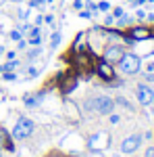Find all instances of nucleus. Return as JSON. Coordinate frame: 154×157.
I'll return each mask as SVG.
<instances>
[{
    "label": "nucleus",
    "mask_w": 154,
    "mask_h": 157,
    "mask_svg": "<svg viewBox=\"0 0 154 157\" xmlns=\"http://www.w3.org/2000/svg\"><path fill=\"white\" fill-rule=\"evenodd\" d=\"M113 107H115V101L110 97H96V98H90L85 103V109L88 111H96V113H102V115L110 113Z\"/></svg>",
    "instance_id": "obj_1"
},
{
    "label": "nucleus",
    "mask_w": 154,
    "mask_h": 157,
    "mask_svg": "<svg viewBox=\"0 0 154 157\" xmlns=\"http://www.w3.org/2000/svg\"><path fill=\"white\" fill-rule=\"evenodd\" d=\"M140 67H142V61H140L138 55H133V52H125V55L119 59V69H121L123 73H127V75L138 73Z\"/></svg>",
    "instance_id": "obj_2"
},
{
    "label": "nucleus",
    "mask_w": 154,
    "mask_h": 157,
    "mask_svg": "<svg viewBox=\"0 0 154 157\" xmlns=\"http://www.w3.org/2000/svg\"><path fill=\"white\" fill-rule=\"evenodd\" d=\"M36 130V124L29 120V117H19L17 124H15V128H13V138H17V140H23L27 136H31Z\"/></svg>",
    "instance_id": "obj_3"
},
{
    "label": "nucleus",
    "mask_w": 154,
    "mask_h": 157,
    "mask_svg": "<svg viewBox=\"0 0 154 157\" xmlns=\"http://www.w3.org/2000/svg\"><path fill=\"white\" fill-rule=\"evenodd\" d=\"M94 69H96V73H98L102 80H106V82H113V80H115V69H113V65H110L108 61H104V59L96 61Z\"/></svg>",
    "instance_id": "obj_4"
},
{
    "label": "nucleus",
    "mask_w": 154,
    "mask_h": 157,
    "mask_svg": "<svg viewBox=\"0 0 154 157\" xmlns=\"http://www.w3.org/2000/svg\"><path fill=\"white\" fill-rule=\"evenodd\" d=\"M75 67H77V69H79L81 73H85V75H88V73H90L92 69H94L92 57H90L88 52H79V55L75 57Z\"/></svg>",
    "instance_id": "obj_5"
},
{
    "label": "nucleus",
    "mask_w": 154,
    "mask_h": 157,
    "mask_svg": "<svg viewBox=\"0 0 154 157\" xmlns=\"http://www.w3.org/2000/svg\"><path fill=\"white\" fill-rule=\"evenodd\" d=\"M135 92H138V101H140V105H144V107L152 105V101H154V92H152V88H150V86L140 84Z\"/></svg>",
    "instance_id": "obj_6"
},
{
    "label": "nucleus",
    "mask_w": 154,
    "mask_h": 157,
    "mask_svg": "<svg viewBox=\"0 0 154 157\" xmlns=\"http://www.w3.org/2000/svg\"><path fill=\"white\" fill-rule=\"evenodd\" d=\"M140 145H142V136H140V134H133V136H127V138L121 143V151H123V153H133V151H138Z\"/></svg>",
    "instance_id": "obj_7"
},
{
    "label": "nucleus",
    "mask_w": 154,
    "mask_h": 157,
    "mask_svg": "<svg viewBox=\"0 0 154 157\" xmlns=\"http://www.w3.org/2000/svg\"><path fill=\"white\" fill-rule=\"evenodd\" d=\"M123 55H125L123 46L113 44V46H108V48L104 50V61H108V63H119V59H121Z\"/></svg>",
    "instance_id": "obj_8"
},
{
    "label": "nucleus",
    "mask_w": 154,
    "mask_h": 157,
    "mask_svg": "<svg viewBox=\"0 0 154 157\" xmlns=\"http://www.w3.org/2000/svg\"><path fill=\"white\" fill-rule=\"evenodd\" d=\"M152 29H148V27H131L127 38L129 40H148V38H152Z\"/></svg>",
    "instance_id": "obj_9"
},
{
    "label": "nucleus",
    "mask_w": 154,
    "mask_h": 157,
    "mask_svg": "<svg viewBox=\"0 0 154 157\" xmlns=\"http://www.w3.org/2000/svg\"><path fill=\"white\" fill-rule=\"evenodd\" d=\"M75 86H77V78H75V75H69V78H65V80L60 82V92H63V94H69Z\"/></svg>",
    "instance_id": "obj_10"
},
{
    "label": "nucleus",
    "mask_w": 154,
    "mask_h": 157,
    "mask_svg": "<svg viewBox=\"0 0 154 157\" xmlns=\"http://www.w3.org/2000/svg\"><path fill=\"white\" fill-rule=\"evenodd\" d=\"M15 67H19V63L15 59H11L9 63H4V65H0V73H4V71H13Z\"/></svg>",
    "instance_id": "obj_11"
},
{
    "label": "nucleus",
    "mask_w": 154,
    "mask_h": 157,
    "mask_svg": "<svg viewBox=\"0 0 154 157\" xmlns=\"http://www.w3.org/2000/svg\"><path fill=\"white\" fill-rule=\"evenodd\" d=\"M59 42H60V34H52V38H50V44H52V46H56Z\"/></svg>",
    "instance_id": "obj_12"
},
{
    "label": "nucleus",
    "mask_w": 154,
    "mask_h": 157,
    "mask_svg": "<svg viewBox=\"0 0 154 157\" xmlns=\"http://www.w3.org/2000/svg\"><path fill=\"white\" fill-rule=\"evenodd\" d=\"M108 9H110V4H108L106 0H102V2L98 4V11H108Z\"/></svg>",
    "instance_id": "obj_13"
},
{
    "label": "nucleus",
    "mask_w": 154,
    "mask_h": 157,
    "mask_svg": "<svg viewBox=\"0 0 154 157\" xmlns=\"http://www.w3.org/2000/svg\"><path fill=\"white\" fill-rule=\"evenodd\" d=\"M11 38L19 42V40H21V29H19V32H17V29H15V32H11Z\"/></svg>",
    "instance_id": "obj_14"
},
{
    "label": "nucleus",
    "mask_w": 154,
    "mask_h": 157,
    "mask_svg": "<svg viewBox=\"0 0 154 157\" xmlns=\"http://www.w3.org/2000/svg\"><path fill=\"white\" fill-rule=\"evenodd\" d=\"M2 78H4V80H15V73H11V71H4V73H2Z\"/></svg>",
    "instance_id": "obj_15"
},
{
    "label": "nucleus",
    "mask_w": 154,
    "mask_h": 157,
    "mask_svg": "<svg viewBox=\"0 0 154 157\" xmlns=\"http://www.w3.org/2000/svg\"><path fill=\"white\" fill-rule=\"evenodd\" d=\"M113 17H123V9H115V11H113Z\"/></svg>",
    "instance_id": "obj_16"
},
{
    "label": "nucleus",
    "mask_w": 154,
    "mask_h": 157,
    "mask_svg": "<svg viewBox=\"0 0 154 157\" xmlns=\"http://www.w3.org/2000/svg\"><path fill=\"white\" fill-rule=\"evenodd\" d=\"M79 17H83V19H90V17H92V13H90V11H81V13H79Z\"/></svg>",
    "instance_id": "obj_17"
},
{
    "label": "nucleus",
    "mask_w": 154,
    "mask_h": 157,
    "mask_svg": "<svg viewBox=\"0 0 154 157\" xmlns=\"http://www.w3.org/2000/svg\"><path fill=\"white\" fill-rule=\"evenodd\" d=\"M144 157H154V147H150V149L146 151V155H144Z\"/></svg>",
    "instance_id": "obj_18"
},
{
    "label": "nucleus",
    "mask_w": 154,
    "mask_h": 157,
    "mask_svg": "<svg viewBox=\"0 0 154 157\" xmlns=\"http://www.w3.org/2000/svg\"><path fill=\"white\" fill-rule=\"evenodd\" d=\"M73 6H75V9H81V6H83V0H75V2H73Z\"/></svg>",
    "instance_id": "obj_19"
},
{
    "label": "nucleus",
    "mask_w": 154,
    "mask_h": 157,
    "mask_svg": "<svg viewBox=\"0 0 154 157\" xmlns=\"http://www.w3.org/2000/svg\"><path fill=\"white\" fill-rule=\"evenodd\" d=\"M42 2H46V0H31V2H29V4H31V6H40V4H42Z\"/></svg>",
    "instance_id": "obj_20"
},
{
    "label": "nucleus",
    "mask_w": 154,
    "mask_h": 157,
    "mask_svg": "<svg viewBox=\"0 0 154 157\" xmlns=\"http://www.w3.org/2000/svg\"><path fill=\"white\" fill-rule=\"evenodd\" d=\"M131 2H135V4H144L146 0H131Z\"/></svg>",
    "instance_id": "obj_21"
},
{
    "label": "nucleus",
    "mask_w": 154,
    "mask_h": 157,
    "mask_svg": "<svg viewBox=\"0 0 154 157\" xmlns=\"http://www.w3.org/2000/svg\"><path fill=\"white\" fill-rule=\"evenodd\" d=\"M154 69V63H148V71H152Z\"/></svg>",
    "instance_id": "obj_22"
},
{
    "label": "nucleus",
    "mask_w": 154,
    "mask_h": 157,
    "mask_svg": "<svg viewBox=\"0 0 154 157\" xmlns=\"http://www.w3.org/2000/svg\"><path fill=\"white\" fill-rule=\"evenodd\" d=\"M146 80H154V73H148V75H146Z\"/></svg>",
    "instance_id": "obj_23"
},
{
    "label": "nucleus",
    "mask_w": 154,
    "mask_h": 157,
    "mask_svg": "<svg viewBox=\"0 0 154 157\" xmlns=\"http://www.w3.org/2000/svg\"><path fill=\"white\" fill-rule=\"evenodd\" d=\"M48 157H63L60 153H52V155H48Z\"/></svg>",
    "instance_id": "obj_24"
},
{
    "label": "nucleus",
    "mask_w": 154,
    "mask_h": 157,
    "mask_svg": "<svg viewBox=\"0 0 154 157\" xmlns=\"http://www.w3.org/2000/svg\"><path fill=\"white\" fill-rule=\"evenodd\" d=\"M113 157H121V155H113Z\"/></svg>",
    "instance_id": "obj_25"
},
{
    "label": "nucleus",
    "mask_w": 154,
    "mask_h": 157,
    "mask_svg": "<svg viewBox=\"0 0 154 157\" xmlns=\"http://www.w3.org/2000/svg\"><path fill=\"white\" fill-rule=\"evenodd\" d=\"M46 2H52V0H46Z\"/></svg>",
    "instance_id": "obj_26"
},
{
    "label": "nucleus",
    "mask_w": 154,
    "mask_h": 157,
    "mask_svg": "<svg viewBox=\"0 0 154 157\" xmlns=\"http://www.w3.org/2000/svg\"><path fill=\"white\" fill-rule=\"evenodd\" d=\"M17 2H19V0H17Z\"/></svg>",
    "instance_id": "obj_27"
},
{
    "label": "nucleus",
    "mask_w": 154,
    "mask_h": 157,
    "mask_svg": "<svg viewBox=\"0 0 154 157\" xmlns=\"http://www.w3.org/2000/svg\"><path fill=\"white\" fill-rule=\"evenodd\" d=\"M0 157H2V155H0Z\"/></svg>",
    "instance_id": "obj_28"
}]
</instances>
